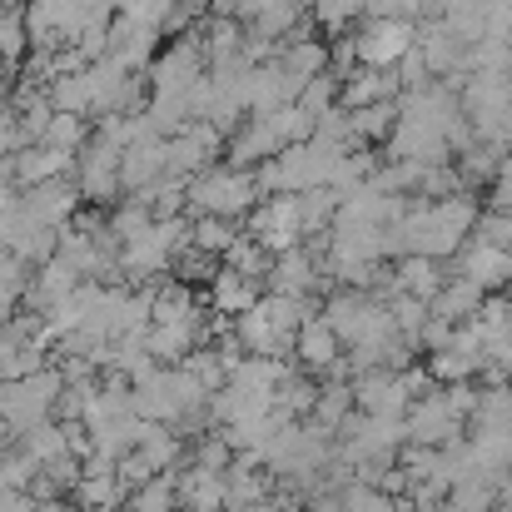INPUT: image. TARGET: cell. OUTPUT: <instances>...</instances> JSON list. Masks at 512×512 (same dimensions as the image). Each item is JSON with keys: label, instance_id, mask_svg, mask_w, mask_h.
<instances>
[{"label": "cell", "instance_id": "obj_22", "mask_svg": "<svg viewBox=\"0 0 512 512\" xmlns=\"http://www.w3.org/2000/svg\"><path fill=\"white\" fill-rule=\"evenodd\" d=\"M254 304H259V284L254 279H244L234 269H214V279H209V309H219L224 319H239Z\"/></svg>", "mask_w": 512, "mask_h": 512}, {"label": "cell", "instance_id": "obj_41", "mask_svg": "<svg viewBox=\"0 0 512 512\" xmlns=\"http://www.w3.org/2000/svg\"><path fill=\"white\" fill-rule=\"evenodd\" d=\"M473 239H483V244H493V249H503L512 254V214H478V224H473Z\"/></svg>", "mask_w": 512, "mask_h": 512}, {"label": "cell", "instance_id": "obj_20", "mask_svg": "<svg viewBox=\"0 0 512 512\" xmlns=\"http://www.w3.org/2000/svg\"><path fill=\"white\" fill-rule=\"evenodd\" d=\"M468 329L478 334L483 358L493 363V358H498V348L512 339V294H488V299H483V309L468 319Z\"/></svg>", "mask_w": 512, "mask_h": 512}, {"label": "cell", "instance_id": "obj_11", "mask_svg": "<svg viewBox=\"0 0 512 512\" xmlns=\"http://www.w3.org/2000/svg\"><path fill=\"white\" fill-rule=\"evenodd\" d=\"M353 388V408L363 418H403L408 413V393L398 383V373H358Z\"/></svg>", "mask_w": 512, "mask_h": 512}, {"label": "cell", "instance_id": "obj_13", "mask_svg": "<svg viewBox=\"0 0 512 512\" xmlns=\"http://www.w3.org/2000/svg\"><path fill=\"white\" fill-rule=\"evenodd\" d=\"M65 174H75V155L50 150V145H25V150H15V160H10V179H15L20 189H40V184H55V179H65Z\"/></svg>", "mask_w": 512, "mask_h": 512}, {"label": "cell", "instance_id": "obj_46", "mask_svg": "<svg viewBox=\"0 0 512 512\" xmlns=\"http://www.w3.org/2000/svg\"><path fill=\"white\" fill-rule=\"evenodd\" d=\"M493 214H512V179H493Z\"/></svg>", "mask_w": 512, "mask_h": 512}, {"label": "cell", "instance_id": "obj_30", "mask_svg": "<svg viewBox=\"0 0 512 512\" xmlns=\"http://www.w3.org/2000/svg\"><path fill=\"white\" fill-rule=\"evenodd\" d=\"M269 264H274V254H269L264 244H254L249 234H239V239L224 249V269H234V274H244V279H254V284H264Z\"/></svg>", "mask_w": 512, "mask_h": 512}, {"label": "cell", "instance_id": "obj_43", "mask_svg": "<svg viewBox=\"0 0 512 512\" xmlns=\"http://www.w3.org/2000/svg\"><path fill=\"white\" fill-rule=\"evenodd\" d=\"M234 463V448L224 443V433L219 438H204L199 448H194V468H209V473H224Z\"/></svg>", "mask_w": 512, "mask_h": 512}, {"label": "cell", "instance_id": "obj_14", "mask_svg": "<svg viewBox=\"0 0 512 512\" xmlns=\"http://www.w3.org/2000/svg\"><path fill=\"white\" fill-rule=\"evenodd\" d=\"M20 209L25 214H35L45 229H65L75 214H80V189L75 184H65V179H55V184H40V189H25L20 194Z\"/></svg>", "mask_w": 512, "mask_h": 512}, {"label": "cell", "instance_id": "obj_47", "mask_svg": "<svg viewBox=\"0 0 512 512\" xmlns=\"http://www.w3.org/2000/svg\"><path fill=\"white\" fill-rule=\"evenodd\" d=\"M299 512H343V503H339V493H314Z\"/></svg>", "mask_w": 512, "mask_h": 512}, {"label": "cell", "instance_id": "obj_33", "mask_svg": "<svg viewBox=\"0 0 512 512\" xmlns=\"http://www.w3.org/2000/svg\"><path fill=\"white\" fill-rule=\"evenodd\" d=\"M239 239V229H234V219H214V214H199L194 224H189V249H199V254H224L229 244Z\"/></svg>", "mask_w": 512, "mask_h": 512}, {"label": "cell", "instance_id": "obj_37", "mask_svg": "<svg viewBox=\"0 0 512 512\" xmlns=\"http://www.w3.org/2000/svg\"><path fill=\"white\" fill-rule=\"evenodd\" d=\"M85 140H90V130H85V120H80V115H55L40 145L65 150V155H80V150H85Z\"/></svg>", "mask_w": 512, "mask_h": 512}, {"label": "cell", "instance_id": "obj_6", "mask_svg": "<svg viewBox=\"0 0 512 512\" xmlns=\"http://www.w3.org/2000/svg\"><path fill=\"white\" fill-rule=\"evenodd\" d=\"M413 35H418L413 20H363V30L348 40H353V55L363 70H393L403 60V50L413 45Z\"/></svg>", "mask_w": 512, "mask_h": 512}, {"label": "cell", "instance_id": "obj_21", "mask_svg": "<svg viewBox=\"0 0 512 512\" xmlns=\"http://www.w3.org/2000/svg\"><path fill=\"white\" fill-rule=\"evenodd\" d=\"M294 85H309V80H319V75H329V45L324 40H289V45H279V60H274Z\"/></svg>", "mask_w": 512, "mask_h": 512}, {"label": "cell", "instance_id": "obj_40", "mask_svg": "<svg viewBox=\"0 0 512 512\" xmlns=\"http://www.w3.org/2000/svg\"><path fill=\"white\" fill-rule=\"evenodd\" d=\"M339 503H343V512H393V498H383V493L368 488V483H343Z\"/></svg>", "mask_w": 512, "mask_h": 512}, {"label": "cell", "instance_id": "obj_5", "mask_svg": "<svg viewBox=\"0 0 512 512\" xmlns=\"http://www.w3.org/2000/svg\"><path fill=\"white\" fill-rule=\"evenodd\" d=\"M249 239L264 244L269 254H284V249H299L304 244V229H299V209H294V194H269L249 209Z\"/></svg>", "mask_w": 512, "mask_h": 512}, {"label": "cell", "instance_id": "obj_16", "mask_svg": "<svg viewBox=\"0 0 512 512\" xmlns=\"http://www.w3.org/2000/svg\"><path fill=\"white\" fill-rule=\"evenodd\" d=\"M294 358H299V368H309V373H334L343 363V343H339V334L324 324V314H314V319L294 334Z\"/></svg>", "mask_w": 512, "mask_h": 512}, {"label": "cell", "instance_id": "obj_44", "mask_svg": "<svg viewBox=\"0 0 512 512\" xmlns=\"http://www.w3.org/2000/svg\"><path fill=\"white\" fill-rule=\"evenodd\" d=\"M398 383H403V393H408V403H418L423 393H433V388H438V383L428 378V368H423V363H408V368L398 373Z\"/></svg>", "mask_w": 512, "mask_h": 512}, {"label": "cell", "instance_id": "obj_32", "mask_svg": "<svg viewBox=\"0 0 512 512\" xmlns=\"http://www.w3.org/2000/svg\"><path fill=\"white\" fill-rule=\"evenodd\" d=\"M498 483H503V478H463V483H453L443 512H493Z\"/></svg>", "mask_w": 512, "mask_h": 512}, {"label": "cell", "instance_id": "obj_25", "mask_svg": "<svg viewBox=\"0 0 512 512\" xmlns=\"http://www.w3.org/2000/svg\"><path fill=\"white\" fill-rule=\"evenodd\" d=\"M398 125V100H383V105H363V110H348V130H353V145H388Z\"/></svg>", "mask_w": 512, "mask_h": 512}, {"label": "cell", "instance_id": "obj_28", "mask_svg": "<svg viewBox=\"0 0 512 512\" xmlns=\"http://www.w3.org/2000/svg\"><path fill=\"white\" fill-rule=\"evenodd\" d=\"M294 209H299L304 239H319V234H329V224L339 214V194L334 189H304V194H294Z\"/></svg>", "mask_w": 512, "mask_h": 512}, {"label": "cell", "instance_id": "obj_3", "mask_svg": "<svg viewBox=\"0 0 512 512\" xmlns=\"http://www.w3.org/2000/svg\"><path fill=\"white\" fill-rule=\"evenodd\" d=\"M224 155V135L214 130V125H204V120H189L179 135L165 140V174L174 179H194V174L214 170V160Z\"/></svg>", "mask_w": 512, "mask_h": 512}, {"label": "cell", "instance_id": "obj_26", "mask_svg": "<svg viewBox=\"0 0 512 512\" xmlns=\"http://www.w3.org/2000/svg\"><path fill=\"white\" fill-rule=\"evenodd\" d=\"M348 418H353V388H348L343 378H329V388H319V398H314L309 423H314L319 433H329V438H334Z\"/></svg>", "mask_w": 512, "mask_h": 512}, {"label": "cell", "instance_id": "obj_48", "mask_svg": "<svg viewBox=\"0 0 512 512\" xmlns=\"http://www.w3.org/2000/svg\"><path fill=\"white\" fill-rule=\"evenodd\" d=\"M493 512H512V473L498 483V498H493Z\"/></svg>", "mask_w": 512, "mask_h": 512}, {"label": "cell", "instance_id": "obj_9", "mask_svg": "<svg viewBox=\"0 0 512 512\" xmlns=\"http://www.w3.org/2000/svg\"><path fill=\"white\" fill-rule=\"evenodd\" d=\"M284 150V135L274 125V115H249L234 135H229V165L234 170H259Z\"/></svg>", "mask_w": 512, "mask_h": 512}, {"label": "cell", "instance_id": "obj_18", "mask_svg": "<svg viewBox=\"0 0 512 512\" xmlns=\"http://www.w3.org/2000/svg\"><path fill=\"white\" fill-rule=\"evenodd\" d=\"M403 85L393 70H353L348 80L339 85V110H363V105H383V100H398Z\"/></svg>", "mask_w": 512, "mask_h": 512}, {"label": "cell", "instance_id": "obj_8", "mask_svg": "<svg viewBox=\"0 0 512 512\" xmlns=\"http://www.w3.org/2000/svg\"><path fill=\"white\" fill-rule=\"evenodd\" d=\"M453 274L468 279V284H478L483 294L508 289L512 284V254H503V249H493V244H483V239L468 234V244L453 254Z\"/></svg>", "mask_w": 512, "mask_h": 512}, {"label": "cell", "instance_id": "obj_17", "mask_svg": "<svg viewBox=\"0 0 512 512\" xmlns=\"http://www.w3.org/2000/svg\"><path fill=\"white\" fill-rule=\"evenodd\" d=\"M234 339H239V348H244L249 358H284V353H294V334L274 329V324H269V314H264L259 304H254L249 314H239Z\"/></svg>", "mask_w": 512, "mask_h": 512}, {"label": "cell", "instance_id": "obj_29", "mask_svg": "<svg viewBox=\"0 0 512 512\" xmlns=\"http://www.w3.org/2000/svg\"><path fill=\"white\" fill-rule=\"evenodd\" d=\"M130 512H174L179 508V473H155L150 483H140L130 498H125Z\"/></svg>", "mask_w": 512, "mask_h": 512}, {"label": "cell", "instance_id": "obj_34", "mask_svg": "<svg viewBox=\"0 0 512 512\" xmlns=\"http://www.w3.org/2000/svg\"><path fill=\"white\" fill-rule=\"evenodd\" d=\"M259 309H264L269 324L284 329V334H299V329L314 319V304H309V299H289V294H259Z\"/></svg>", "mask_w": 512, "mask_h": 512}, {"label": "cell", "instance_id": "obj_36", "mask_svg": "<svg viewBox=\"0 0 512 512\" xmlns=\"http://www.w3.org/2000/svg\"><path fill=\"white\" fill-rule=\"evenodd\" d=\"M294 105H299V110H304V115L319 125L329 110H339V80H334V75H319V80H309V85L299 90V100H294Z\"/></svg>", "mask_w": 512, "mask_h": 512}, {"label": "cell", "instance_id": "obj_42", "mask_svg": "<svg viewBox=\"0 0 512 512\" xmlns=\"http://www.w3.org/2000/svg\"><path fill=\"white\" fill-rule=\"evenodd\" d=\"M438 393H443L448 413H453L458 423H468V418H473V408H478V393H483V388H473V383H443Z\"/></svg>", "mask_w": 512, "mask_h": 512}, {"label": "cell", "instance_id": "obj_12", "mask_svg": "<svg viewBox=\"0 0 512 512\" xmlns=\"http://www.w3.org/2000/svg\"><path fill=\"white\" fill-rule=\"evenodd\" d=\"M85 279L65 264V259H45L40 269H35V279H30V289H25V304L45 319L50 309H60V304H70L75 299V289H80Z\"/></svg>", "mask_w": 512, "mask_h": 512}, {"label": "cell", "instance_id": "obj_45", "mask_svg": "<svg viewBox=\"0 0 512 512\" xmlns=\"http://www.w3.org/2000/svg\"><path fill=\"white\" fill-rule=\"evenodd\" d=\"M488 35H498V40H512V0H488Z\"/></svg>", "mask_w": 512, "mask_h": 512}, {"label": "cell", "instance_id": "obj_4", "mask_svg": "<svg viewBox=\"0 0 512 512\" xmlns=\"http://www.w3.org/2000/svg\"><path fill=\"white\" fill-rule=\"evenodd\" d=\"M120 155H125V150H115V145L100 140V135L85 140V150L75 155V189H80V199L110 204V199L120 194Z\"/></svg>", "mask_w": 512, "mask_h": 512}, {"label": "cell", "instance_id": "obj_38", "mask_svg": "<svg viewBox=\"0 0 512 512\" xmlns=\"http://www.w3.org/2000/svg\"><path fill=\"white\" fill-rule=\"evenodd\" d=\"M398 468H403L408 488L428 483V478H438V448H398Z\"/></svg>", "mask_w": 512, "mask_h": 512}, {"label": "cell", "instance_id": "obj_35", "mask_svg": "<svg viewBox=\"0 0 512 512\" xmlns=\"http://www.w3.org/2000/svg\"><path fill=\"white\" fill-rule=\"evenodd\" d=\"M388 314H393V329H398V339L408 343V348H418V334L428 329V304L423 299H403V294H393L388 299Z\"/></svg>", "mask_w": 512, "mask_h": 512}, {"label": "cell", "instance_id": "obj_27", "mask_svg": "<svg viewBox=\"0 0 512 512\" xmlns=\"http://www.w3.org/2000/svg\"><path fill=\"white\" fill-rule=\"evenodd\" d=\"M468 423H473V433H512V383L483 388Z\"/></svg>", "mask_w": 512, "mask_h": 512}, {"label": "cell", "instance_id": "obj_19", "mask_svg": "<svg viewBox=\"0 0 512 512\" xmlns=\"http://www.w3.org/2000/svg\"><path fill=\"white\" fill-rule=\"evenodd\" d=\"M483 299H488V294H483L478 284H468V279L448 274V279H443V289L428 299V314H433V319H443V324H468V319L483 309Z\"/></svg>", "mask_w": 512, "mask_h": 512}, {"label": "cell", "instance_id": "obj_1", "mask_svg": "<svg viewBox=\"0 0 512 512\" xmlns=\"http://www.w3.org/2000/svg\"><path fill=\"white\" fill-rule=\"evenodd\" d=\"M259 179L254 170H234V165H214V170L194 174L184 184V204H194L199 214H214V219H239L259 204Z\"/></svg>", "mask_w": 512, "mask_h": 512}, {"label": "cell", "instance_id": "obj_7", "mask_svg": "<svg viewBox=\"0 0 512 512\" xmlns=\"http://www.w3.org/2000/svg\"><path fill=\"white\" fill-rule=\"evenodd\" d=\"M403 438H408V448H443V443L463 438V423L448 413L443 393L433 388V393H423L418 403H408V413H403Z\"/></svg>", "mask_w": 512, "mask_h": 512}, {"label": "cell", "instance_id": "obj_31", "mask_svg": "<svg viewBox=\"0 0 512 512\" xmlns=\"http://www.w3.org/2000/svg\"><path fill=\"white\" fill-rule=\"evenodd\" d=\"M488 363L473 358V353H458V348H443V353H428V378L443 388V383H473V373H483Z\"/></svg>", "mask_w": 512, "mask_h": 512}, {"label": "cell", "instance_id": "obj_15", "mask_svg": "<svg viewBox=\"0 0 512 512\" xmlns=\"http://www.w3.org/2000/svg\"><path fill=\"white\" fill-rule=\"evenodd\" d=\"M443 279H448V269H443L438 259H428V254H403V259L388 269V289L403 294V299H423V304L443 289Z\"/></svg>", "mask_w": 512, "mask_h": 512}, {"label": "cell", "instance_id": "obj_39", "mask_svg": "<svg viewBox=\"0 0 512 512\" xmlns=\"http://www.w3.org/2000/svg\"><path fill=\"white\" fill-rule=\"evenodd\" d=\"M309 5H314V20L334 35H343V25L363 15V0H309Z\"/></svg>", "mask_w": 512, "mask_h": 512}, {"label": "cell", "instance_id": "obj_2", "mask_svg": "<svg viewBox=\"0 0 512 512\" xmlns=\"http://www.w3.org/2000/svg\"><path fill=\"white\" fill-rule=\"evenodd\" d=\"M60 368H40L30 378H10L0 383V423L10 433H30L40 423L55 418V398H60Z\"/></svg>", "mask_w": 512, "mask_h": 512}, {"label": "cell", "instance_id": "obj_24", "mask_svg": "<svg viewBox=\"0 0 512 512\" xmlns=\"http://www.w3.org/2000/svg\"><path fill=\"white\" fill-rule=\"evenodd\" d=\"M125 498H130V488L115 473H80V483H75L80 512H120Z\"/></svg>", "mask_w": 512, "mask_h": 512}, {"label": "cell", "instance_id": "obj_10", "mask_svg": "<svg viewBox=\"0 0 512 512\" xmlns=\"http://www.w3.org/2000/svg\"><path fill=\"white\" fill-rule=\"evenodd\" d=\"M319 279H324V269H319L314 249H304V244L274 254V264H269V274H264L269 294H289V299H309V294L319 289Z\"/></svg>", "mask_w": 512, "mask_h": 512}, {"label": "cell", "instance_id": "obj_23", "mask_svg": "<svg viewBox=\"0 0 512 512\" xmlns=\"http://www.w3.org/2000/svg\"><path fill=\"white\" fill-rule=\"evenodd\" d=\"M179 508L184 512H224V473L209 468H184L179 473Z\"/></svg>", "mask_w": 512, "mask_h": 512}, {"label": "cell", "instance_id": "obj_49", "mask_svg": "<svg viewBox=\"0 0 512 512\" xmlns=\"http://www.w3.org/2000/svg\"><path fill=\"white\" fill-rule=\"evenodd\" d=\"M0 65H5V60H0Z\"/></svg>", "mask_w": 512, "mask_h": 512}]
</instances>
